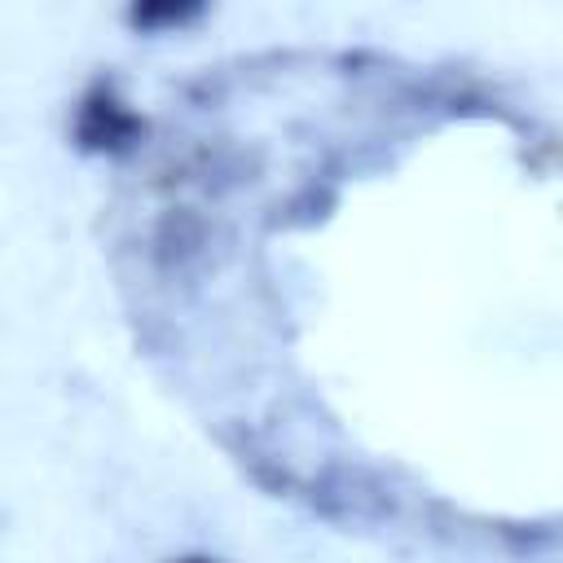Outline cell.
Instances as JSON below:
<instances>
[{"mask_svg":"<svg viewBox=\"0 0 563 563\" xmlns=\"http://www.w3.org/2000/svg\"><path fill=\"white\" fill-rule=\"evenodd\" d=\"M189 563H207V559H189Z\"/></svg>","mask_w":563,"mask_h":563,"instance_id":"cell-1","label":"cell"}]
</instances>
